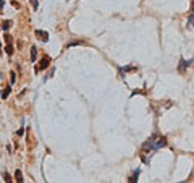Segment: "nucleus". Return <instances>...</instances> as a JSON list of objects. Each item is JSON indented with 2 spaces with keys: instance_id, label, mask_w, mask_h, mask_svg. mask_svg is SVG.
<instances>
[{
  "instance_id": "1",
  "label": "nucleus",
  "mask_w": 194,
  "mask_h": 183,
  "mask_svg": "<svg viewBox=\"0 0 194 183\" xmlns=\"http://www.w3.org/2000/svg\"><path fill=\"white\" fill-rule=\"evenodd\" d=\"M167 138L165 136H157V134H152L149 139H147V143L142 146V151H147L149 149V152H155V151H159L160 148H165L167 146Z\"/></svg>"
},
{
  "instance_id": "2",
  "label": "nucleus",
  "mask_w": 194,
  "mask_h": 183,
  "mask_svg": "<svg viewBox=\"0 0 194 183\" xmlns=\"http://www.w3.org/2000/svg\"><path fill=\"white\" fill-rule=\"evenodd\" d=\"M34 34H36V37H37L39 41H44V42H47V41H49V33H45V31L37 29Z\"/></svg>"
},
{
  "instance_id": "3",
  "label": "nucleus",
  "mask_w": 194,
  "mask_h": 183,
  "mask_svg": "<svg viewBox=\"0 0 194 183\" xmlns=\"http://www.w3.org/2000/svg\"><path fill=\"white\" fill-rule=\"evenodd\" d=\"M50 65V57H44V59L40 60V65L36 68V71H40V70H45L47 67Z\"/></svg>"
},
{
  "instance_id": "4",
  "label": "nucleus",
  "mask_w": 194,
  "mask_h": 183,
  "mask_svg": "<svg viewBox=\"0 0 194 183\" xmlns=\"http://www.w3.org/2000/svg\"><path fill=\"white\" fill-rule=\"evenodd\" d=\"M189 63H191L189 60H188V62H186V60H184V59H181V60H179V67H178V70H179V71H181V73H184V71H186V68H188V67H189Z\"/></svg>"
},
{
  "instance_id": "5",
  "label": "nucleus",
  "mask_w": 194,
  "mask_h": 183,
  "mask_svg": "<svg viewBox=\"0 0 194 183\" xmlns=\"http://www.w3.org/2000/svg\"><path fill=\"white\" fill-rule=\"evenodd\" d=\"M133 70H136V67H133V65H129V67H124V68L120 70V75H121V78H124V73L126 71H133Z\"/></svg>"
},
{
  "instance_id": "6",
  "label": "nucleus",
  "mask_w": 194,
  "mask_h": 183,
  "mask_svg": "<svg viewBox=\"0 0 194 183\" xmlns=\"http://www.w3.org/2000/svg\"><path fill=\"white\" fill-rule=\"evenodd\" d=\"M10 92H11V88H10V86H8V88H5L3 91H2V94H0V96H2V99H7V97L10 96Z\"/></svg>"
},
{
  "instance_id": "7",
  "label": "nucleus",
  "mask_w": 194,
  "mask_h": 183,
  "mask_svg": "<svg viewBox=\"0 0 194 183\" xmlns=\"http://www.w3.org/2000/svg\"><path fill=\"white\" fill-rule=\"evenodd\" d=\"M10 26H11V21L10 20L2 21V29H3V31H8V29H10Z\"/></svg>"
},
{
  "instance_id": "8",
  "label": "nucleus",
  "mask_w": 194,
  "mask_h": 183,
  "mask_svg": "<svg viewBox=\"0 0 194 183\" xmlns=\"http://www.w3.org/2000/svg\"><path fill=\"white\" fill-rule=\"evenodd\" d=\"M139 172H141V170H139V168H138V170H136V172H134V175H133V177H129V180H128V182H131V183L138 182V178H139Z\"/></svg>"
},
{
  "instance_id": "9",
  "label": "nucleus",
  "mask_w": 194,
  "mask_h": 183,
  "mask_svg": "<svg viewBox=\"0 0 194 183\" xmlns=\"http://www.w3.org/2000/svg\"><path fill=\"white\" fill-rule=\"evenodd\" d=\"M36 59H37V49L32 47V49H31V60H32V63L36 62Z\"/></svg>"
},
{
  "instance_id": "10",
  "label": "nucleus",
  "mask_w": 194,
  "mask_h": 183,
  "mask_svg": "<svg viewBox=\"0 0 194 183\" xmlns=\"http://www.w3.org/2000/svg\"><path fill=\"white\" fill-rule=\"evenodd\" d=\"M15 178H16V182H23V173H21L20 170H16V172H15Z\"/></svg>"
},
{
  "instance_id": "11",
  "label": "nucleus",
  "mask_w": 194,
  "mask_h": 183,
  "mask_svg": "<svg viewBox=\"0 0 194 183\" xmlns=\"http://www.w3.org/2000/svg\"><path fill=\"white\" fill-rule=\"evenodd\" d=\"M7 54H8V55H13V52H15V50H13V45H11V44H7Z\"/></svg>"
},
{
  "instance_id": "12",
  "label": "nucleus",
  "mask_w": 194,
  "mask_h": 183,
  "mask_svg": "<svg viewBox=\"0 0 194 183\" xmlns=\"http://www.w3.org/2000/svg\"><path fill=\"white\" fill-rule=\"evenodd\" d=\"M31 5H32V8H34V10H37V7H39V2H37V0H31Z\"/></svg>"
},
{
  "instance_id": "13",
  "label": "nucleus",
  "mask_w": 194,
  "mask_h": 183,
  "mask_svg": "<svg viewBox=\"0 0 194 183\" xmlns=\"http://www.w3.org/2000/svg\"><path fill=\"white\" fill-rule=\"evenodd\" d=\"M10 79H11V83H15V81H16V73H15V71H11V73H10Z\"/></svg>"
},
{
  "instance_id": "14",
  "label": "nucleus",
  "mask_w": 194,
  "mask_h": 183,
  "mask_svg": "<svg viewBox=\"0 0 194 183\" xmlns=\"http://www.w3.org/2000/svg\"><path fill=\"white\" fill-rule=\"evenodd\" d=\"M188 25H194V13H191V16L188 18Z\"/></svg>"
},
{
  "instance_id": "15",
  "label": "nucleus",
  "mask_w": 194,
  "mask_h": 183,
  "mask_svg": "<svg viewBox=\"0 0 194 183\" xmlns=\"http://www.w3.org/2000/svg\"><path fill=\"white\" fill-rule=\"evenodd\" d=\"M3 178H5V182H8V183H10L11 182V177H10V175H8V173H3Z\"/></svg>"
},
{
  "instance_id": "16",
  "label": "nucleus",
  "mask_w": 194,
  "mask_h": 183,
  "mask_svg": "<svg viewBox=\"0 0 194 183\" xmlns=\"http://www.w3.org/2000/svg\"><path fill=\"white\" fill-rule=\"evenodd\" d=\"M5 42L7 44H11V36L10 34H5Z\"/></svg>"
},
{
  "instance_id": "17",
  "label": "nucleus",
  "mask_w": 194,
  "mask_h": 183,
  "mask_svg": "<svg viewBox=\"0 0 194 183\" xmlns=\"http://www.w3.org/2000/svg\"><path fill=\"white\" fill-rule=\"evenodd\" d=\"M23 133H24V130H23V128L18 130V136H23Z\"/></svg>"
},
{
  "instance_id": "18",
  "label": "nucleus",
  "mask_w": 194,
  "mask_h": 183,
  "mask_svg": "<svg viewBox=\"0 0 194 183\" xmlns=\"http://www.w3.org/2000/svg\"><path fill=\"white\" fill-rule=\"evenodd\" d=\"M3 5H5V0H0V8H3Z\"/></svg>"
},
{
  "instance_id": "19",
  "label": "nucleus",
  "mask_w": 194,
  "mask_h": 183,
  "mask_svg": "<svg viewBox=\"0 0 194 183\" xmlns=\"http://www.w3.org/2000/svg\"><path fill=\"white\" fill-rule=\"evenodd\" d=\"M191 11L194 13V0H193V3H191Z\"/></svg>"
},
{
  "instance_id": "20",
  "label": "nucleus",
  "mask_w": 194,
  "mask_h": 183,
  "mask_svg": "<svg viewBox=\"0 0 194 183\" xmlns=\"http://www.w3.org/2000/svg\"><path fill=\"white\" fill-rule=\"evenodd\" d=\"M0 54H2V44H0Z\"/></svg>"
}]
</instances>
